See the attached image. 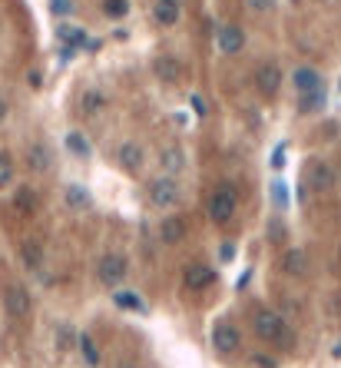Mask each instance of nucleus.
<instances>
[{"label": "nucleus", "instance_id": "19", "mask_svg": "<svg viewBox=\"0 0 341 368\" xmlns=\"http://www.w3.org/2000/svg\"><path fill=\"white\" fill-rule=\"evenodd\" d=\"M27 166L30 173H47L50 169V149L43 143H33L27 146Z\"/></svg>", "mask_w": 341, "mask_h": 368}, {"label": "nucleus", "instance_id": "3", "mask_svg": "<svg viewBox=\"0 0 341 368\" xmlns=\"http://www.w3.org/2000/svg\"><path fill=\"white\" fill-rule=\"evenodd\" d=\"M209 345L216 352L219 359H236L242 352V332L232 319H216L212 329H209Z\"/></svg>", "mask_w": 341, "mask_h": 368}, {"label": "nucleus", "instance_id": "12", "mask_svg": "<svg viewBox=\"0 0 341 368\" xmlns=\"http://www.w3.org/2000/svg\"><path fill=\"white\" fill-rule=\"evenodd\" d=\"M186 233H189V226H186L182 216H166L159 223V243L162 246H179L182 239H186Z\"/></svg>", "mask_w": 341, "mask_h": 368}, {"label": "nucleus", "instance_id": "33", "mask_svg": "<svg viewBox=\"0 0 341 368\" xmlns=\"http://www.w3.org/2000/svg\"><path fill=\"white\" fill-rule=\"evenodd\" d=\"M275 169H282V163H285V146H278V149H275Z\"/></svg>", "mask_w": 341, "mask_h": 368}, {"label": "nucleus", "instance_id": "13", "mask_svg": "<svg viewBox=\"0 0 341 368\" xmlns=\"http://www.w3.org/2000/svg\"><path fill=\"white\" fill-rule=\"evenodd\" d=\"M186 166H189V159H186V149H182V146H166V149H159V169L166 176H179Z\"/></svg>", "mask_w": 341, "mask_h": 368}, {"label": "nucleus", "instance_id": "25", "mask_svg": "<svg viewBox=\"0 0 341 368\" xmlns=\"http://www.w3.org/2000/svg\"><path fill=\"white\" fill-rule=\"evenodd\" d=\"M20 262H23L30 272H37L40 266H43V249H40V243H23L20 246Z\"/></svg>", "mask_w": 341, "mask_h": 368}, {"label": "nucleus", "instance_id": "30", "mask_svg": "<svg viewBox=\"0 0 341 368\" xmlns=\"http://www.w3.org/2000/svg\"><path fill=\"white\" fill-rule=\"evenodd\" d=\"M50 10H53V17H70L73 14V0H50Z\"/></svg>", "mask_w": 341, "mask_h": 368}, {"label": "nucleus", "instance_id": "28", "mask_svg": "<svg viewBox=\"0 0 341 368\" xmlns=\"http://www.w3.org/2000/svg\"><path fill=\"white\" fill-rule=\"evenodd\" d=\"M103 14L110 20H123L130 14V0H103Z\"/></svg>", "mask_w": 341, "mask_h": 368}, {"label": "nucleus", "instance_id": "10", "mask_svg": "<svg viewBox=\"0 0 341 368\" xmlns=\"http://www.w3.org/2000/svg\"><path fill=\"white\" fill-rule=\"evenodd\" d=\"M305 183H308L312 193H328V189L335 186V169L328 163H322V159H315V163H308Z\"/></svg>", "mask_w": 341, "mask_h": 368}, {"label": "nucleus", "instance_id": "23", "mask_svg": "<svg viewBox=\"0 0 341 368\" xmlns=\"http://www.w3.org/2000/svg\"><path fill=\"white\" fill-rule=\"evenodd\" d=\"M63 199H67L70 209H76V213H83V209H90V189H83V186H67V193H63Z\"/></svg>", "mask_w": 341, "mask_h": 368}, {"label": "nucleus", "instance_id": "32", "mask_svg": "<svg viewBox=\"0 0 341 368\" xmlns=\"http://www.w3.org/2000/svg\"><path fill=\"white\" fill-rule=\"evenodd\" d=\"M272 193H275V203H278V206L288 203V196H285V186H282V183H275V186H272Z\"/></svg>", "mask_w": 341, "mask_h": 368}, {"label": "nucleus", "instance_id": "4", "mask_svg": "<svg viewBox=\"0 0 341 368\" xmlns=\"http://www.w3.org/2000/svg\"><path fill=\"white\" fill-rule=\"evenodd\" d=\"M146 199H149V206H156V209H172V206H179V199H182L179 179H176V176H166V173L149 179Z\"/></svg>", "mask_w": 341, "mask_h": 368}, {"label": "nucleus", "instance_id": "14", "mask_svg": "<svg viewBox=\"0 0 341 368\" xmlns=\"http://www.w3.org/2000/svg\"><path fill=\"white\" fill-rule=\"evenodd\" d=\"M116 159H120V166H123L126 173H140L142 163H146V153H142V146L133 143V140H126L120 149H116Z\"/></svg>", "mask_w": 341, "mask_h": 368}, {"label": "nucleus", "instance_id": "9", "mask_svg": "<svg viewBox=\"0 0 341 368\" xmlns=\"http://www.w3.org/2000/svg\"><path fill=\"white\" fill-rule=\"evenodd\" d=\"M256 90L262 97H278V90H282V67L278 63H262L256 70Z\"/></svg>", "mask_w": 341, "mask_h": 368}, {"label": "nucleus", "instance_id": "36", "mask_svg": "<svg viewBox=\"0 0 341 368\" xmlns=\"http://www.w3.org/2000/svg\"><path fill=\"white\" fill-rule=\"evenodd\" d=\"M335 355H338V359H341V342H338V345H335Z\"/></svg>", "mask_w": 341, "mask_h": 368}, {"label": "nucleus", "instance_id": "6", "mask_svg": "<svg viewBox=\"0 0 341 368\" xmlns=\"http://www.w3.org/2000/svg\"><path fill=\"white\" fill-rule=\"evenodd\" d=\"M4 312H7L14 322L30 319V312H33V302H30V292L23 289L20 282H7V285H4Z\"/></svg>", "mask_w": 341, "mask_h": 368}, {"label": "nucleus", "instance_id": "24", "mask_svg": "<svg viewBox=\"0 0 341 368\" xmlns=\"http://www.w3.org/2000/svg\"><path fill=\"white\" fill-rule=\"evenodd\" d=\"M325 87H318V90H312V93H302L298 97V113H318V110L325 107Z\"/></svg>", "mask_w": 341, "mask_h": 368}, {"label": "nucleus", "instance_id": "15", "mask_svg": "<svg viewBox=\"0 0 341 368\" xmlns=\"http://www.w3.org/2000/svg\"><path fill=\"white\" fill-rule=\"evenodd\" d=\"M179 17H182L179 0H156V4H152V20H156L159 27H176Z\"/></svg>", "mask_w": 341, "mask_h": 368}, {"label": "nucleus", "instance_id": "21", "mask_svg": "<svg viewBox=\"0 0 341 368\" xmlns=\"http://www.w3.org/2000/svg\"><path fill=\"white\" fill-rule=\"evenodd\" d=\"M106 103H110V97L106 93H100V90H86L83 100H80V110H83V117H96V113H103Z\"/></svg>", "mask_w": 341, "mask_h": 368}, {"label": "nucleus", "instance_id": "8", "mask_svg": "<svg viewBox=\"0 0 341 368\" xmlns=\"http://www.w3.org/2000/svg\"><path fill=\"white\" fill-rule=\"evenodd\" d=\"M212 282H216V269L206 266V262H189V266L182 269V285H186V292H206Z\"/></svg>", "mask_w": 341, "mask_h": 368}, {"label": "nucleus", "instance_id": "11", "mask_svg": "<svg viewBox=\"0 0 341 368\" xmlns=\"http://www.w3.org/2000/svg\"><path fill=\"white\" fill-rule=\"evenodd\" d=\"M57 40L63 43V57H73L76 50H83L86 47V30L83 27H70V23H57Z\"/></svg>", "mask_w": 341, "mask_h": 368}, {"label": "nucleus", "instance_id": "17", "mask_svg": "<svg viewBox=\"0 0 341 368\" xmlns=\"http://www.w3.org/2000/svg\"><path fill=\"white\" fill-rule=\"evenodd\" d=\"M282 272L285 275H305L308 272V256H305V249H285L282 252Z\"/></svg>", "mask_w": 341, "mask_h": 368}, {"label": "nucleus", "instance_id": "2", "mask_svg": "<svg viewBox=\"0 0 341 368\" xmlns=\"http://www.w3.org/2000/svg\"><path fill=\"white\" fill-rule=\"evenodd\" d=\"M236 209H238V189L232 183H219L212 193H209V203H206V213L216 226H229L236 219Z\"/></svg>", "mask_w": 341, "mask_h": 368}, {"label": "nucleus", "instance_id": "7", "mask_svg": "<svg viewBox=\"0 0 341 368\" xmlns=\"http://www.w3.org/2000/svg\"><path fill=\"white\" fill-rule=\"evenodd\" d=\"M216 47H219V53H226V57L242 53V47H246V30L238 27V23H219L216 27Z\"/></svg>", "mask_w": 341, "mask_h": 368}, {"label": "nucleus", "instance_id": "5", "mask_svg": "<svg viewBox=\"0 0 341 368\" xmlns=\"http://www.w3.org/2000/svg\"><path fill=\"white\" fill-rule=\"evenodd\" d=\"M126 275H130V259L123 252H106L103 259L96 262V279L103 282L106 289H116L120 282H126Z\"/></svg>", "mask_w": 341, "mask_h": 368}, {"label": "nucleus", "instance_id": "38", "mask_svg": "<svg viewBox=\"0 0 341 368\" xmlns=\"http://www.w3.org/2000/svg\"><path fill=\"white\" fill-rule=\"evenodd\" d=\"M338 90H341V80H338Z\"/></svg>", "mask_w": 341, "mask_h": 368}, {"label": "nucleus", "instance_id": "16", "mask_svg": "<svg viewBox=\"0 0 341 368\" xmlns=\"http://www.w3.org/2000/svg\"><path fill=\"white\" fill-rule=\"evenodd\" d=\"M292 87H295V93H298V97H302V93H312V90L322 87V73H318L315 67H295Z\"/></svg>", "mask_w": 341, "mask_h": 368}, {"label": "nucleus", "instance_id": "27", "mask_svg": "<svg viewBox=\"0 0 341 368\" xmlns=\"http://www.w3.org/2000/svg\"><path fill=\"white\" fill-rule=\"evenodd\" d=\"M14 203H17V213H37V193H33V189H30V186H23V189H17V199H14Z\"/></svg>", "mask_w": 341, "mask_h": 368}, {"label": "nucleus", "instance_id": "31", "mask_svg": "<svg viewBox=\"0 0 341 368\" xmlns=\"http://www.w3.org/2000/svg\"><path fill=\"white\" fill-rule=\"evenodd\" d=\"M246 7L252 10V14H268V10L275 7V0H246Z\"/></svg>", "mask_w": 341, "mask_h": 368}, {"label": "nucleus", "instance_id": "22", "mask_svg": "<svg viewBox=\"0 0 341 368\" xmlns=\"http://www.w3.org/2000/svg\"><path fill=\"white\" fill-rule=\"evenodd\" d=\"M156 77L162 80V83H176V80L182 77V67H179V60H172V57H159L156 63Z\"/></svg>", "mask_w": 341, "mask_h": 368}, {"label": "nucleus", "instance_id": "34", "mask_svg": "<svg viewBox=\"0 0 341 368\" xmlns=\"http://www.w3.org/2000/svg\"><path fill=\"white\" fill-rule=\"evenodd\" d=\"M256 365H258V368H275V362L266 359V355H256Z\"/></svg>", "mask_w": 341, "mask_h": 368}, {"label": "nucleus", "instance_id": "1", "mask_svg": "<svg viewBox=\"0 0 341 368\" xmlns=\"http://www.w3.org/2000/svg\"><path fill=\"white\" fill-rule=\"evenodd\" d=\"M248 322H252V332H256L258 342H266V345H272V349H278V352L295 349L292 325H288L282 312H275L272 305H256Z\"/></svg>", "mask_w": 341, "mask_h": 368}, {"label": "nucleus", "instance_id": "35", "mask_svg": "<svg viewBox=\"0 0 341 368\" xmlns=\"http://www.w3.org/2000/svg\"><path fill=\"white\" fill-rule=\"evenodd\" d=\"M7 113H10V107H7V100L0 97V123H4V120H7Z\"/></svg>", "mask_w": 341, "mask_h": 368}, {"label": "nucleus", "instance_id": "37", "mask_svg": "<svg viewBox=\"0 0 341 368\" xmlns=\"http://www.w3.org/2000/svg\"><path fill=\"white\" fill-rule=\"evenodd\" d=\"M116 368H133V365H130V362H123V365H116Z\"/></svg>", "mask_w": 341, "mask_h": 368}, {"label": "nucleus", "instance_id": "20", "mask_svg": "<svg viewBox=\"0 0 341 368\" xmlns=\"http://www.w3.org/2000/svg\"><path fill=\"white\" fill-rule=\"evenodd\" d=\"M63 146H67V153L76 156V159H90V153H93V149H90V140H86L80 130H70L67 140H63Z\"/></svg>", "mask_w": 341, "mask_h": 368}, {"label": "nucleus", "instance_id": "29", "mask_svg": "<svg viewBox=\"0 0 341 368\" xmlns=\"http://www.w3.org/2000/svg\"><path fill=\"white\" fill-rule=\"evenodd\" d=\"M14 183V156L0 149V189H7Z\"/></svg>", "mask_w": 341, "mask_h": 368}, {"label": "nucleus", "instance_id": "26", "mask_svg": "<svg viewBox=\"0 0 341 368\" xmlns=\"http://www.w3.org/2000/svg\"><path fill=\"white\" fill-rule=\"evenodd\" d=\"M113 302L120 305V309H126V312H146V302H142L140 292H116Z\"/></svg>", "mask_w": 341, "mask_h": 368}, {"label": "nucleus", "instance_id": "18", "mask_svg": "<svg viewBox=\"0 0 341 368\" xmlns=\"http://www.w3.org/2000/svg\"><path fill=\"white\" fill-rule=\"evenodd\" d=\"M76 349H80V355H83V362H86L90 368H100V365H103L100 345L93 342V335H90V332H80V335H76Z\"/></svg>", "mask_w": 341, "mask_h": 368}, {"label": "nucleus", "instance_id": "39", "mask_svg": "<svg viewBox=\"0 0 341 368\" xmlns=\"http://www.w3.org/2000/svg\"><path fill=\"white\" fill-rule=\"evenodd\" d=\"M292 4H295V0H292Z\"/></svg>", "mask_w": 341, "mask_h": 368}]
</instances>
